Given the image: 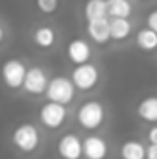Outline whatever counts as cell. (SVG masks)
<instances>
[{
    "label": "cell",
    "mask_w": 157,
    "mask_h": 159,
    "mask_svg": "<svg viewBox=\"0 0 157 159\" xmlns=\"http://www.w3.org/2000/svg\"><path fill=\"white\" fill-rule=\"evenodd\" d=\"M9 139H11L13 148L20 156H34L43 143L39 126H35L34 122H20L19 126H15Z\"/></svg>",
    "instance_id": "1"
},
{
    "label": "cell",
    "mask_w": 157,
    "mask_h": 159,
    "mask_svg": "<svg viewBox=\"0 0 157 159\" xmlns=\"http://www.w3.org/2000/svg\"><path fill=\"white\" fill-rule=\"evenodd\" d=\"M105 119H107V111L100 100H87V102L79 104V107L76 109V120L87 131L100 129Z\"/></svg>",
    "instance_id": "2"
},
{
    "label": "cell",
    "mask_w": 157,
    "mask_h": 159,
    "mask_svg": "<svg viewBox=\"0 0 157 159\" xmlns=\"http://www.w3.org/2000/svg\"><path fill=\"white\" fill-rule=\"evenodd\" d=\"M44 94H46L48 102L69 106L74 100V96H76V89H74L70 78H67V76H54L52 80H48Z\"/></svg>",
    "instance_id": "3"
},
{
    "label": "cell",
    "mask_w": 157,
    "mask_h": 159,
    "mask_svg": "<svg viewBox=\"0 0 157 159\" xmlns=\"http://www.w3.org/2000/svg\"><path fill=\"white\" fill-rule=\"evenodd\" d=\"M39 122L43 128L46 129H61L67 120H69V109L67 106H61V104H56V102H44L43 106L39 107Z\"/></svg>",
    "instance_id": "4"
},
{
    "label": "cell",
    "mask_w": 157,
    "mask_h": 159,
    "mask_svg": "<svg viewBox=\"0 0 157 159\" xmlns=\"http://www.w3.org/2000/svg\"><path fill=\"white\" fill-rule=\"evenodd\" d=\"M70 81L76 91H91L100 81V69L91 61L74 65V69L70 72Z\"/></svg>",
    "instance_id": "5"
},
{
    "label": "cell",
    "mask_w": 157,
    "mask_h": 159,
    "mask_svg": "<svg viewBox=\"0 0 157 159\" xmlns=\"http://www.w3.org/2000/svg\"><path fill=\"white\" fill-rule=\"evenodd\" d=\"M26 65L24 61L17 59V57H9L0 65V78L4 81V85L11 91H17L22 87L24 74H26Z\"/></svg>",
    "instance_id": "6"
},
{
    "label": "cell",
    "mask_w": 157,
    "mask_h": 159,
    "mask_svg": "<svg viewBox=\"0 0 157 159\" xmlns=\"http://www.w3.org/2000/svg\"><path fill=\"white\" fill-rule=\"evenodd\" d=\"M81 154L83 159H109L111 148L105 137L98 133H91L81 139Z\"/></svg>",
    "instance_id": "7"
},
{
    "label": "cell",
    "mask_w": 157,
    "mask_h": 159,
    "mask_svg": "<svg viewBox=\"0 0 157 159\" xmlns=\"http://www.w3.org/2000/svg\"><path fill=\"white\" fill-rule=\"evenodd\" d=\"M56 154H57L59 159H83L81 137L74 131L63 133L56 143Z\"/></svg>",
    "instance_id": "8"
},
{
    "label": "cell",
    "mask_w": 157,
    "mask_h": 159,
    "mask_svg": "<svg viewBox=\"0 0 157 159\" xmlns=\"http://www.w3.org/2000/svg\"><path fill=\"white\" fill-rule=\"evenodd\" d=\"M46 83H48V76H46V70L43 67L34 65V67L26 69L24 81H22V89H24L26 94H30V96H41V94H44Z\"/></svg>",
    "instance_id": "9"
},
{
    "label": "cell",
    "mask_w": 157,
    "mask_h": 159,
    "mask_svg": "<svg viewBox=\"0 0 157 159\" xmlns=\"http://www.w3.org/2000/svg\"><path fill=\"white\" fill-rule=\"evenodd\" d=\"M91 56H92V48L85 39L74 37L72 41H69V44H67V57H69V61L72 65H81V63L91 61Z\"/></svg>",
    "instance_id": "10"
},
{
    "label": "cell",
    "mask_w": 157,
    "mask_h": 159,
    "mask_svg": "<svg viewBox=\"0 0 157 159\" xmlns=\"http://www.w3.org/2000/svg\"><path fill=\"white\" fill-rule=\"evenodd\" d=\"M87 35L96 44H105L109 43V19H96L87 22Z\"/></svg>",
    "instance_id": "11"
},
{
    "label": "cell",
    "mask_w": 157,
    "mask_h": 159,
    "mask_svg": "<svg viewBox=\"0 0 157 159\" xmlns=\"http://www.w3.org/2000/svg\"><path fill=\"white\" fill-rule=\"evenodd\" d=\"M137 115H139V119H142L148 124H155L157 122V96L150 94V96L142 98L137 104Z\"/></svg>",
    "instance_id": "12"
},
{
    "label": "cell",
    "mask_w": 157,
    "mask_h": 159,
    "mask_svg": "<svg viewBox=\"0 0 157 159\" xmlns=\"http://www.w3.org/2000/svg\"><path fill=\"white\" fill-rule=\"evenodd\" d=\"M133 4L129 0H105L107 19H129Z\"/></svg>",
    "instance_id": "13"
},
{
    "label": "cell",
    "mask_w": 157,
    "mask_h": 159,
    "mask_svg": "<svg viewBox=\"0 0 157 159\" xmlns=\"http://www.w3.org/2000/svg\"><path fill=\"white\" fill-rule=\"evenodd\" d=\"M144 152H146L144 143H141L137 139H128L118 148L120 159H144Z\"/></svg>",
    "instance_id": "14"
},
{
    "label": "cell",
    "mask_w": 157,
    "mask_h": 159,
    "mask_svg": "<svg viewBox=\"0 0 157 159\" xmlns=\"http://www.w3.org/2000/svg\"><path fill=\"white\" fill-rule=\"evenodd\" d=\"M133 24L129 19H109V39L124 41L131 35Z\"/></svg>",
    "instance_id": "15"
},
{
    "label": "cell",
    "mask_w": 157,
    "mask_h": 159,
    "mask_svg": "<svg viewBox=\"0 0 157 159\" xmlns=\"http://www.w3.org/2000/svg\"><path fill=\"white\" fill-rule=\"evenodd\" d=\"M34 43L43 48V50H48L54 46L56 43V32L52 26H37L34 30Z\"/></svg>",
    "instance_id": "16"
},
{
    "label": "cell",
    "mask_w": 157,
    "mask_h": 159,
    "mask_svg": "<svg viewBox=\"0 0 157 159\" xmlns=\"http://www.w3.org/2000/svg\"><path fill=\"white\" fill-rule=\"evenodd\" d=\"M83 17H85L87 22L107 17V13H105V0H87L85 6H83Z\"/></svg>",
    "instance_id": "17"
},
{
    "label": "cell",
    "mask_w": 157,
    "mask_h": 159,
    "mask_svg": "<svg viewBox=\"0 0 157 159\" xmlns=\"http://www.w3.org/2000/svg\"><path fill=\"white\" fill-rule=\"evenodd\" d=\"M135 43H137V46H139L141 50L152 52V50L157 48V32H152V30H148V28H142V30L137 32Z\"/></svg>",
    "instance_id": "18"
},
{
    "label": "cell",
    "mask_w": 157,
    "mask_h": 159,
    "mask_svg": "<svg viewBox=\"0 0 157 159\" xmlns=\"http://www.w3.org/2000/svg\"><path fill=\"white\" fill-rule=\"evenodd\" d=\"M35 6L41 13H46V15H52L57 11L59 7V0H35Z\"/></svg>",
    "instance_id": "19"
},
{
    "label": "cell",
    "mask_w": 157,
    "mask_h": 159,
    "mask_svg": "<svg viewBox=\"0 0 157 159\" xmlns=\"http://www.w3.org/2000/svg\"><path fill=\"white\" fill-rule=\"evenodd\" d=\"M146 28L148 30H152V32H157V11L155 9H152L150 13H148V19H146Z\"/></svg>",
    "instance_id": "20"
},
{
    "label": "cell",
    "mask_w": 157,
    "mask_h": 159,
    "mask_svg": "<svg viewBox=\"0 0 157 159\" xmlns=\"http://www.w3.org/2000/svg\"><path fill=\"white\" fill-rule=\"evenodd\" d=\"M144 159H157V144H148L146 146Z\"/></svg>",
    "instance_id": "21"
},
{
    "label": "cell",
    "mask_w": 157,
    "mask_h": 159,
    "mask_svg": "<svg viewBox=\"0 0 157 159\" xmlns=\"http://www.w3.org/2000/svg\"><path fill=\"white\" fill-rule=\"evenodd\" d=\"M148 144H157V126L152 124L148 129Z\"/></svg>",
    "instance_id": "22"
},
{
    "label": "cell",
    "mask_w": 157,
    "mask_h": 159,
    "mask_svg": "<svg viewBox=\"0 0 157 159\" xmlns=\"http://www.w3.org/2000/svg\"><path fill=\"white\" fill-rule=\"evenodd\" d=\"M4 39H6V28H4L2 22H0V44L4 43Z\"/></svg>",
    "instance_id": "23"
}]
</instances>
